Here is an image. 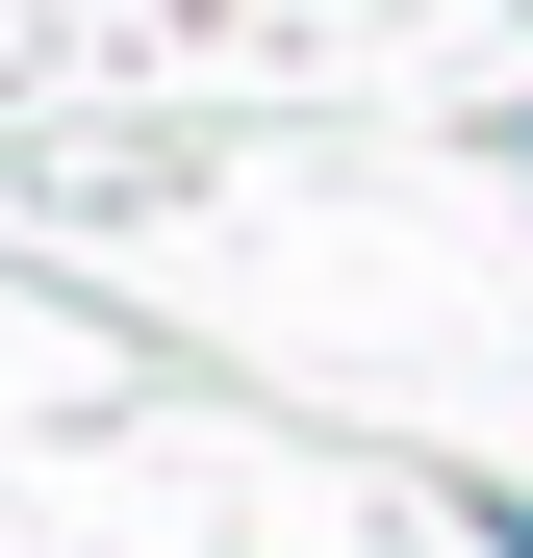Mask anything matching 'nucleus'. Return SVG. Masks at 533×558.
<instances>
[{
    "mask_svg": "<svg viewBox=\"0 0 533 558\" xmlns=\"http://www.w3.org/2000/svg\"><path fill=\"white\" fill-rule=\"evenodd\" d=\"M508 178H533V102H508Z\"/></svg>",
    "mask_w": 533,
    "mask_h": 558,
    "instance_id": "nucleus-2",
    "label": "nucleus"
},
{
    "mask_svg": "<svg viewBox=\"0 0 533 558\" xmlns=\"http://www.w3.org/2000/svg\"><path fill=\"white\" fill-rule=\"evenodd\" d=\"M483 558H533V508H483Z\"/></svg>",
    "mask_w": 533,
    "mask_h": 558,
    "instance_id": "nucleus-1",
    "label": "nucleus"
}]
</instances>
